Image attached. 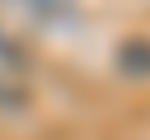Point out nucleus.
<instances>
[{
  "label": "nucleus",
  "mask_w": 150,
  "mask_h": 140,
  "mask_svg": "<svg viewBox=\"0 0 150 140\" xmlns=\"http://www.w3.org/2000/svg\"><path fill=\"white\" fill-rule=\"evenodd\" d=\"M112 65L122 79H150V37H127L112 51Z\"/></svg>",
  "instance_id": "1"
},
{
  "label": "nucleus",
  "mask_w": 150,
  "mask_h": 140,
  "mask_svg": "<svg viewBox=\"0 0 150 140\" xmlns=\"http://www.w3.org/2000/svg\"><path fill=\"white\" fill-rule=\"evenodd\" d=\"M33 19H42V23H66V19H75V5L70 0H19Z\"/></svg>",
  "instance_id": "3"
},
{
  "label": "nucleus",
  "mask_w": 150,
  "mask_h": 140,
  "mask_svg": "<svg viewBox=\"0 0 150 140\" xmlns=\"http://www.w3.org/2000/svg\"><path fill=\"white\" fill-rule=\"evenodd\" d=\"M28 103H33L28 84H23V79H14V75H0V112L19 117V112H28Z\"/></svg>",
  "instance_id": "2"
}]
</instances>
